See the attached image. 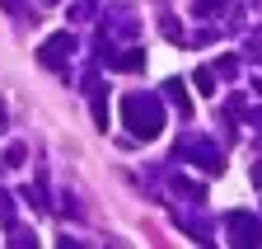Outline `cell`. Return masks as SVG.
Returning <instances> with one entry per match:
<instances>
[{
    "instance_id": "3",
    "label": "cell",
    "mask_w": 262,
    "mask_h": 249,
    "mask_svg": "<svg viewBox=\"0 0 262 249\" xmlns=\"http://www.w3.org/2000/svg\"><path fill=\"white\" fill-rule=\"evenodd\" d=\"M229 226H234V231H239V240H248V244H257V240H262L253 216H229Z\"/></svg>"
},
{
    "instance_id": "8",
    "label": "cell",
    "mask_w": 262,
    "mask_h": 249,
    "mask_svg": "<svg viewBox=\"0 0 262 249\" xmlns=\"http://www.w3.org/2000/svg\"><path fill=\"white\" fill-rule=\"evenodd\" d=\"M5 165H14V169L24 165V146H10V155H5Z\"/></svg>"
},
{
    "instance_id": "1",
    "label": "cell",
    "mask_w": 262,
    "mask_h": 249,
    "mask_svg": "<svg viewBox=\"0 0 262 249\" xmlns=\"http://www.w3.org/2000/svg\"><path fill=\"white\" fill-rule=\"evenodd\" d=\"M122 118H126V127L136 132L141 141L159 137V122H164L159 104H155V99H145V94H126V104H122Z\"/></svg>"
},
{
    "instance_id": "7",
    "label": "cell",
    "mask_w": 262,
    "mask_h": 249,
    "mask_svg": "<svg viewBox=\"0 0 262 249\" xmlns=\"http://www.w3.org/2000/svg\"><path fill=\"white\" fill-rule=\"evenodd\" d=\"M196 89H202V94H211V89H215V80H211V71H196Z\"/></svg>"
},
{
    "instance_id": "6",
    "label": "cell",
    "mask_w": 262,
    "mask_h": 249,
    "mask_svg": "<svg viewBox=\"0 0 262 249\" xmlns=\"http://www.w3.org/2000/svg\"><path fill=\"white\" fill-rule=\"evenodd\" d=\"M169 99H173V104L187 113V94H183V80H169Z\"/></svg>"
},
{
    "instance_id": "2",
    "label": "cell",
    "mask_w": 262,
    "mask_h": 249,
    "mask_svg": "<svg viewBox=\"0 0 262 249\" xmlns=\"http://www.w3.org/2000/svg\"><path fill=\"white\" fill-rule=\"evenodd\" d=\"M66 56H71V33H56V38L42 43V61H47V66H61Z\"/></svg>"
},
{
    "instance_id": "5",
    "label": "cell",
    "mask_w": 262,
    "mask_h": 249,
    "mask_svg": "<svg viewBox=\"0 0 262 249\" xmlns=\"http://www.w3.org/2000/svg\"><path fill=\"white\" fill-rule=\"evenodd\" d=\"M117 66H122V71H141V66H145V52H122Z\"/></svg>"
},
{
    "instance_id": "4",
    "label": "cell",
    "mask_w": 262,
    "mask_h": 249,
    "mask_svg": "<svg viewBox=\"0 0 262 249\" xmlns=\"http://www.w3.org/2000/svg\"><path fill=\"white\" fill-rule=\"evenodd\" d=\"M108 99H103V89H94V127H108Z\"/></svg>"
}]
</instances>
